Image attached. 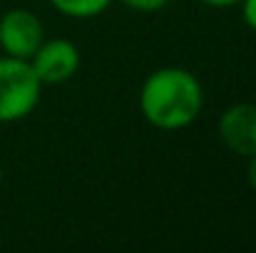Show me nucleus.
<instances>
[{"instance_id": "f257e3e1", "label": "nucleus", "mask_w": 256, "mask_h": 253, "mask_svg": "<svg viewBox=\"0 0 256 253\" xmlns=\"http://www.w3.org/2000/svg\"><path fill=\"white\" fill-rule=\"evenodd\" d=\"M204 107V89L186 67H160L150 72L140 89V112L147 124L176 132L196 122Z\"/></svg>"}, {"instance_id": "f03ea898", "label": "nucleus", "mask_w": 256, "mask_h": 253, "mask_svg": "<svg viewBox=\"0 0 256 253\" xmlns=\"http://www.w3.org/2000/svg\"><path fill=\"white\" fill-rule=\"evenodd\" d=\"M42 82L38 80L30 60L0 57V124H12L30 117L40 102Z\"/></svg>"}, {"instance_id": "7ed1b4c3", "label": "nucleus", "mask_w": 256, "mask_h": 253, "mask_svg": "<svg viewBox=\"0 0 256 253\" xmlns=\"http://www.w3.org/2000/svg\"><path fill=\"white\" fill-rule=\"evenodd\" d=\"M45 40L40 17L28 7H12L0 15V50L10 57L30 60Z\"/></svg>"}, {"instance_id": "20e7f679", "label": "nucleus", "mask_w": 256, "mask_h": 253, "mask_svg": "<svg viewBox=\"0 0 256 253\" xmlns=\"http://www.w3.org/2000/svg\"><path fill=\"white\" fill-rule=\"evenodd\" d=\"M30 65L38 75V80L45 84H62L72 80L80 70V50L75 42L65 37L42 40L40 47L32 52Z\"/></svg>"}, {"instance_id": "39448f33", "label": "nucleus", "mask_w": 256, "mask_h": 253, "mask_svg": "<svg viewBox=\"0 0 256 253\" xmlns=\"http://www.w3.org/2000/svg\"><path fill=\"white\" fill-rule=\"evenodd\" d=\"M219 137L224 147L239 157H254L256 154V104L239 102L224 109L219 117Z\"/></svg>"}, {"instance_id": "423d86ee", "label": "nucleus", "mask_w": 256, "mask_h": 253, "mask_svg": "<svg viewBox=\"0 0 256 253\" xmlns=\"http://www.w3.org/2000/svg\"><path fill=\"white\" fill-rule=\"evenodd\" d=\"M58 12L68 15V17H75V20H90V17H97L102 15L112 0H48Z\"/></svg>"}, {"instance_id": "0eeeda50", "label": "nucleus", "mask_w": 256, "mask_h": 253, "mask_svg": "<svg viewBox=\"0 0 256 253\" xmlns=\"http://www.w3.org/2000/svg\"><path fill=\"white\" fill-rule=\"evenodd\" d=\"M120 2L137 12H160L162 7L170 5V0H120Z\"/></svg>"}, {"instance_id": "6e6552de", "label": "nucleus", "mask_w": 256, "mask_h": 253, "mask_svg": "<svg viewBox=\"0 0 256 253\" xmlns=\"http://www.w3.org/2000/svg\"><path fill=\"white\" fill-rule=\"evenodd\" d=\"M239 5H242V17H244V22L256 32V0H242Z\"/></svg>"}, {"instance_id": "1a4fd4ad", "label": "nucleus", "mask_w": 256, "mask_h": 253, "mask_svg": "<svg viewBox=\"0 0 256 253\" xmlns=\"http://www.w3.org/2000/svg\"><path fill=\"white\" fill-rule=\"evenodd\" d=\"M246 184L256 191V154L246 157Z\"/></svg>"}, {"instance_id": "9d476101", "label": "nucleus", "mask_w": 256, "mask_h": 253, "mask_svg": "<svg viewBox=\"0 0 256 253\" xmlns=\"http://www.w3.org/2000/svg\"><path fill=\"white\" fill-rule=\"evenodd\" d=\"M204 5H209V7H234V5H239L242 0H202Z\"/></svg>"}, {"instance_id": "9b49d317", "label": "nucleus", "mask_w": 256, "mask_h": 253, "mask_svg": "<svg viewBox=\"0 0 256 253\" xmlns=\"http://www.w3.org/2000/svg\"><path fill=\"white\" fill-rule=\"evenodd\" d=\"M0 184H2V167H0Z\"/></svg>"}]
</instances>
